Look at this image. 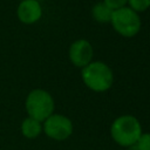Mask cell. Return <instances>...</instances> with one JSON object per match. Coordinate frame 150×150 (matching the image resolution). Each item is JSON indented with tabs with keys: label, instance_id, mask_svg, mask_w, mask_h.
Instances as JSON below:
<instances>
[{
	"label": "cell",
	"instance_id": "5b68a950",
	"mask_svg": "<svg viewBox=\"0 0 150 150\" xmlns=\"http://www.w3.org/2000/svg\"><path fill=\"white\" fill-rule=\"evenodd\" d=\"M43 131L48 137L55 141H63L71 135L73 123L64 115L52 114L45 120Z\"/></svg>",
	"mask_w": 150,
	"mask_h": 150
},
{
	"label": "cell",
	"instance_id": "277c9868",
	"mask_svg": "<svg viewBox=\"0 0 150 150\" xmlns=\"http://www.w3.org/2000/svg\"><path fill=\"white\" fill-rule=\"evenodd\" d=\"M110 23L112 28L124 38H132L141 29V18L138 13L128 6L112 11Z\"/></svg>",
	"mask_w": 150,
	"mask_h": 150
},
{
	"label": "cell",
	"instance_id": "7a4b0ae2",
	"mask_svg": "<svg viewBox=\"0 0 150 150\" xmlns=\"http://www.w3.org/2000/svg\"><path fill=\"white\" fill-rule=\"evenodd\" d=\"M82 80L84 84L94 91L108 90L114 81V75L109 66L101 61L88 63L82 69Z\"/></svg>",
	"mask_w": 150,
	"mask_h": 150
},
{
	"label": "cell",
	"instance_id": "3957f363",
	"mask_svg": "<svg viewBox=\"0 0 150 150\" xmlns=\"http://www.w3.org/2000/svg\"><path fill=\"white\" fill-rule=\"evenodd\" d=\"M26 110L29 117L42 122L53 114L54 100L48 91L43 89H34L26 98Z\"/></svg>",
	"mask_w": 150,
	"mask_h": 150
},
{
	"label": "cell",
	"instance_id": "7c38bea8",
	"mask_svg": "<svg viewBox=\"0 0 150 150\" xmlns=\"http://www.w3.org/2000/svg\"><path fill=\"white\" fill-rule=\"evenodd\" d=\"M102 1H103L107 6H109L112 11L127 6V2H128V0H102Z\"/></svg>",
	"mask_w": 150,
	"mask_h": 150
},
{
	"label": "cell",
	"instance_id": "6da1fadb",
	"mask_svg": "<svg viewBox=\"0 0 150 150\" xmlns=\"http://www.w3.org/2000/svg\"><path fill=\"white\" fill-rule=\"evenodd\" d=\"M112 139L122 146L135 145L142 135V127L138 120L131 115H123L117 117L110 128Z\"/></svg>",
	"mask_w": 150,
	"mask_h": 150
},
{
	"label": "cell",
	"instance_id": "30bf717a",
	"mask_svg": "<svg viewBox=\"0 0 150 150\" xmlns=\"http://www.w3.org/2000/svg\"><path fill=\"white\" fill-rule=\"evenodd\" d=\"M127 5L136 13H141L150 7V0H128Z\"/></svg>",
	"mask_w": 150,
	"mask_h": 150
},
{
	"label": "cell",
	"instance_id": "9c48e42d",
	"mask_svg": "<svg viewBox=\"0 0 150 150\" xmlns=\"http://www.w3.org/2000/svg\"><path fill=\"white\" fill-rule=\"evenodd\" d=\"M91 15L95 21L100 23H107L110 22L111 20L112 9L109 6H107L103 1H100L96 5H94V7L91 8Z\"/></svg>",
	"mask_w": 150,
	"mask_h": 150
},
{
	"label": "cell",
	"instance_id": "52a82bcc",
	"mask_svg": "<svg viewBox=\"0 0 150 150\" xmlns=\"http://www.w3.org/2000/svg\"><path fill=\"white\" fill-rule=\"evenodd\" d=\"M16 14L22 23L32 25L41 19L42 7L38 0H22L18 6Z\"/></svg>",
	"mask_w": 150,
	"mask_h": 150
},
{
	"label": "cell",
	"instance_id": "ba28073f",
	"mask_svg": "<svg viewBox=\"0 0 150 150\" xmlns=\"http://www.w3.org/2000/svg\"><path fill=\"white\" fill-rule=\"evenodd\" d=\"M41 131H42L41 122H39L29 116L27 118H25L21 123V132L27 138H35L41 134Z\"/></svg>",
	"mask_w": 150,
	"mask_h": 150
},
{
	"label": "cell",
	"instance_id": "8992f818",
	"mask_svg": "<svg viewBox=\"0 0 150 150\" xmlns=\"http://www.w3.org/2000/svg\"><path fill=\"white\" fill-rule=\"evenodd\" d=\"M94 54L93 46L89 41L80 39L74 41L69 47V59L76 67H84L91 62Z\"/></svg>",
	"mask_w": 150,
	"mask_h": 150
},
{
	"label": "cell",
	"instance_id": "8fae6325",
	"mask_svg": "<svg viewBox=\"0 0 150 150\" xmlns=\"http://www.w3.org/2000/svg\"><path fill=\"white\" fill-rule=\"evenodd\" d=\"M137 150H150V134H142L135 143Z\"/></svg>",
	"mask_w": 150,
	"mask_h": 150
}]
</instances>
